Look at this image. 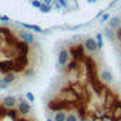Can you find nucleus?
<instances>
[{
	"instance_id": "f257e3e1",
	"label": "nucleus",
	"mask_w": 121,
	"mask_h": 121,
	"mask_svg": "<svg viewBox=\"0 0 121 121\" xmlns=\"http://www.w3.org/2000/svg\"><path fill=\"white\" fill-rule=\"evenodd\" d=\"M70 58H71V56H70L69 50H67V48H61V50L58 51V57H57L58 66H60V67H63V69H66L67 64L70 63Z\"/></svg>"
},
{
	"instance_id": "f03ea898",
	"label": "nucleus",
	"mask_w": 121,
	"mask_h": 121,
	"mask_svg": "<svg viewBox=\"0 0 121 121\" xmlns=\"http://www.w3.org/2000/svg\"><path fill=\"white\" fill-rule=\"evenodd\" d=\"M83 46H84V50L88 51L90 54H94V53L98 50L97 41H95V39H93V37H86V40L83 41Z\"/></svg>"
},
{
	"instance_id": "7ed1b4c3",
	"label": "nucleus",
	"mask_w": 121,
	"mask_h": 121,
	"mask_svg": "<svg viewBox=\"0 0 121 121\" xmlns=\"http://www.w3.org/2000/svg\"><path fill=\"white\" fill-rule=\"evenodd\" d=\"M17 39H19L20 41H23V43L29 44V46L34 44V41H36L34 34H33L31 31H19V33H17Z\"/></svg>"
},
{
	"instance_id": "20e7f679",
	"label": "nucleus",
	"mask_w": 121,
	"mask_h": 121,
	"mask_svg": "<svg viewBox=\"0 0 121 121\" xmlns=\"http://www.w3.org/2000/svg\"><path fill=\"white\" fill-rule=\"evenodd\" d=\"M30 104H31V103L24 101L23 98H20V100H19V103H17V107H16V108H17V111L20 112V115L26 117V115H29V114H30V111H31Z\"/></svg>"
},
{
	"instance_id": "39448f33",
	"label": "nucleus",
	"mask_w": 121,
	"mask_h": 121,
	"mask_svg": "<svg viewBox=\"0 0 121 121\" xmlns=\"http://www.w3.org/2000/svg\"><path fill=\"white\" fill-rule=\"evenodd\" d=\"M2 105H3L4 108H7V110L16 108V107H17V98H16L14 95H6V97H3V100H2Z\"/></svg>"
},
{
	"instance_id": "423d86ee",
	"label": "nucleus",
	"mask_w": 121,
	"mask_h": 121,
	"mask_svg": "<svg viewBox=\"0 0 121 121\" xmlns=\"http://www.w3.org/2000/svg\"><path fill=\"white\" fill-rule=\"evenodd\" d=\"M100 80L101 81H104V83H112V80H114V76H112V73L108 70V69H103L101 70V73H100Z\"/></svg>"
},
{
	"instance_id": "0eeeda50",
	"label": "nucleus",
	"mask_w": 121,
	"mask_h": 121,
	"mask_svg": "<svg viewBox=\"0 0 121 121\" xmlns=\"http://www.w3.org/2000/svg\"><path fill=\"white\" fill-rule=\"evenodd\" d=\"M17 73L16 71H9V73H6V74H3V77H2V80L3 81H6L7 84H14L16 81H17Z\"/></svg>"
},
{
	"instance_id": "6e6552de",
	"label": "nucleus",
	"mask_w": 121,
	"mask_h": 121,
	"mask_svg": "<svg viewBox=\"0 0 121 121\" xmlns=\"http://www.w3.org/2000/svg\"><path fill=\"white\" fill-rule=\"evenodd\" d=\"M66 118H67L66 111H57V112H54V115H53V120H54V121H66Z\"/></svg>"
},
{
	"instance_id": "1a4fd4ad",
	"label": "nucleus",
	"mask_w": 121,
	"mask_h": 121,
	"mask_svg": "<svg viewBox=\"0 0 121 121\" xmlns=\"http://www.w3.org/2000/svg\"><path fill=\"white\" fill-rule=\"evenodd\" d=\"M120 23H121V19H120L118 16H115V17H112V19L110 20V23H108V27H111V29L117 30V29L120 27Z\"/></svg>"
},
{
	"instance_id": "9d476101",
	"label": "nucleus",
	"mask_w": 121,
	"mask_h": 121,
	"mask_svg": "<svg viewBox=\"0 0 121 121\" xmlns=\"http://www.w3.org/2000/svg\"><path fill=\"white\" fill-rule=\"evenodd\" d=\"M104 33H105V37H107L108 40H111V41H114V40H115V30H114V29L107 27V29L104 30Z\"/></svg>"
},
{
	"instance_id": "9b49d317",
	"label": "nucleus",
	"mask_w": 121,
	"mask_h": 121,
	"mask_svg": "<svg viewBox=\"0 0 121 121\" xmlns=\"http://www.w3.org/2000/svg\"><path fill=\"white\" fill-rule=\"evenodd\" d=\"M23 74H24V77H27V78H33V77L36 76V69H26Z\"/></svg>"
},
{
	"instance_id": "f8f14e48",
	"label": "nucleus",
	"mask_w": 121,
	"mask_h": 121,
	"mask_svg": "<svg viewBox=\"0 0 121 121\" xmlns=\"http://www.w3.org/2000/svg\"><path fill=\"white\" fill-rule=\"evenodd\" d=\"M95 41H97L98 50H101V48L104 47V41H103V34H101V33H97V39H95Z\"/></svg>"
},
{
	"instance_id": "ddd939ff",
	"label": "nucleus",
	"mask_w": 121,
	"mask_h": 121,
	"mask_svg": "<svg viewBox=\"0 0 121 121\" xmlns=\"http://www.w3.org/2000/svg\"><path fill=\"white\" fill-rule=\"evenodd\" d=\"M41 13H50L51 12V6L50 4H46V3H43L41 6H40V9H39Z\"/></svg>"
},
{
	"instance_id": "4468645a",
	"label": "nucleus",
	"mask_w": 121,
	"mask_h": 121,
	"mask_svg": "<svg viewBox=\"0 0 121 121\" xmlns=\"http://www.w3.org/2000/svg\"><path fill=\"white\" fill-rule=\"evenodd\" d=\"M66 121H78V117H77V114H74V112H69Z\"/></svg>"
},
{
	"instance_id": "2eb2a0df",
	"label": "nucleus",
	"mask_w": 121,
	"mask_h": 121,
	"mask_svg": "<svg viewBox=\"0 0 121 121\" xmlns=\"http://www.w3.org/2000/svg\"><path fill=\"white\" fill-rule=\"evenodd\" d=\"M24 27H26L27 30L30 29V30H34V31H39V33H41V29H40L39 26H34V24H24Z\"/></svg>"
},
{
	"instance_id": "dca6fc26",
	"label": "nucleus",
	"mask_w": 121,
	"mask_h": 121,
	"mask_svg": "<svg viewBox=\"0 0 121 121\" xmlns=\"http://www.w3.org/2000/svg\"><path fill=\"white\" fill-rule=\"evenodd\" d=\"M26 98H27V101H29V103H34V100H36L34 94H33V93H30V91H27V93H26Z\"/></svg>"
},
{
	"instance_id": "f3484780",
	"label": "nucleus",
	"mask_w": 121,
	"mask_h": 121,
	"mask_svg": "<svg viewBox=\"0 0 121 121\" xmlns=\"http://www.w3.org/2000/svg\"><path fill=\"white\" fill-rule=\"evenodd\" d=\"M41 4H43V2H40V0H31V6L36 9H40Z\"/></svg>"
},
{
	"instance_id": "a211bd4d",
	"label": "nucleus",
	"mask_w": 121,
	"mask_h": 121,
	"mask_svg": "<svg viewBox=\"0 0 121 121\" xmlns=\"http://www.w3.org/2000/svg\"><path fill=\"white\" fill-rule=\"evenodd\" d=\"M115 40L121 43V26H120V27L115 30Z\"/></svg>"
},
{
	"instance_id": "6ab92c4d",
	"label": "nucleus",
	"mask_w": 121,
	"mask_h": 121,
	"mask_svg": "<svg viewBox=\"0 0 121 121\" xmlns=\"http://www.w3.org/2000/svg\"><path fill=\"white\" fill-rule=\"evenodd\" d=\"M10 87V84H7L6 81H3V80H0V90H7Z\"/></svg>"
},
{
	"instance_id": "aec40b11",
	"label": "nucleus",
	"mask_w": 121,
	"mask_h": 121,
	"mask_svg": "<svg viewBox=\"0 0 121 121\" xmlns=\"http://www.w3.org/2000/svg\"><path fill=\"white\" fill-rule=\"evenodd\" d=\"M107 20H110V14H108V13H104V14L101 16V23H105Z\"/></svg>"
},
{
	"instance_id": "412c9836",
	"label": "nucleus",
	"mask_w": 121,
	"mask_h": 121,
	"mask_svg": "<svg viewBox=\"0 0 121 121\" xmlns=\"http://www.w3.org/2000/svg\"><path fill=\"white\" fill-rule=\"evenodd\" d=\"M57 2L61 4V7H67L69 6V3H67V0H57Z\"/></svg>"
},
{
	"instance_id": "4be33fe9",
	"label": "nucleus",
	"mask_w": 121,
	"mask_h": 121,
	"mask_svg": "<svg viewBox=\"0 0 121 121\" xmlns=\"http://www.w3.org/2000/svg\"><path fill=\"white\" fill-rule=\"evenodd\" d=\"M53 2H57V0H43V3H46V4H50Z\"/></svg>"
},
{
	"instance_id": "5701e85b",
	"label": "nucleus",
	"mask_w": 121,
	"mask_h": 121,
	"mask_svg": "<svg viewBox=\"0 0 121 121\" xmlns=\"http://www.w3.org/2000/svg\"><path fill=\"white\" fill-rule=\"evenodd\" d=\"M0 20H3V22H9V17H7V16H0Z\"/></svg>"
},
{
	"instance_id": "b1692460",
	"label": "nucleus",
	"mask_w": 121,
	"mask_h": 121,
	"mask_svg": "<svg viewBox=\"0 0 121 121\" xmlns=\"http://www.w3.org/2000/svg\"><path fill=\"white\" fill-rule=\"evenodd\" d=\"M78 121H88V120H87V118H80Z\"/></svg>"
},
{
	"instance_id": "393cba45",
	"label": "nucleus",
	"mask_w": 121,
	"mask_h": 121,
	"mask_svg": "<svg viewBox=\"0 0 121 121\" xmlns=\"http://www.w3.org/2000/svg\"><path fill=\"white\" fill-rule=\"evenodd\" d=\"M87 2H88V3H94V2H95V0H87Z\"/></svg>"
},
{
	"instance_id": "a878e982",
	"label": "nucleus",
	"mask_w": 121,
	"mask_h": 121,
	"mask_svg": "<svg viewBox=\"0 0 121 121\" xmlns=\"http://www.w3.org/2000/svg\"><path fill=\"white\" fill-rule=\"evenodd\" d=\"M47 121H54V120H51L50 117H47Z\"/></svg>"
},
{
	"instance_id": "bb28decb",
	"label": "nucleus",
	"mask_w": 121,
	"mask_h": 121,
	"mask_svg": "<svg viewBox=\"0 0 121 121\" xmlns=\"http://www.w3.org/2000/svg\"><path fill=\"white\" fill-rule=\"evenodd\" d=\"M0 80H2V77H0Z\"/></svg>"
}]
</instances>
